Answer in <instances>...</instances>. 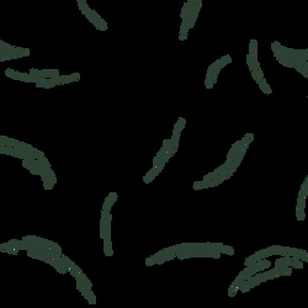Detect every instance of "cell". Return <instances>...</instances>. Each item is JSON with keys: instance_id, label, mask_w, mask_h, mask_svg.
<instances>
[{"instance_id": "7", "label": "cell", "mask_w": 308, "mask_h": 308, "mask_svg": "<svg viewBox=\"0 0 308 308\" xmlns=\"http://www.w3.org/2000/svg\"><path fill=\"white\" fill-rule=\"evenodd\" d=\"M238 288H239V291H240V292H243V294H246V292H249V291L252 290V287H250V285H249L248 280L242 281V282H240V285L238 286Z\"/></svg>"}, {"instance_id": "13", "label": "cell", "mask_w": 308, "mask_h": 308, "mask_svg": "<svg viewBox=\"0 0 308 308\" xmlns=\"http://www.w3.org/2000/svg\"><path fill=\"white\" fill-rule=\"evenodd\" d=\"M246 64L249 67V70H253V54H246Z\"/></svg>"}, {"instance_id": "16", "label": "cell", "mask_w": 308, "mask_h": 308, "mask_svg": "<svg viewBox=\"0 0 308 308\" xmlns=\"http://www.w3.org/2000/svg\"><path fill=\"white\" fill-rule=\"evenodd\" d=\"M194 189H195V190H201V189H202V181H195Z\"/></svg>"}, {"instance_id": "8", "label": "cell", "mask_w": 308, "mask_h": 308, "mask_svg": "<svg viewBox=\"0 0 308 308\" xmlns=\"http://www.w3.org/2000/svg\"><path fill=\"white\" fill-rule=\"evenodd\" d=\"M105 240V246H104V250L105 254L111 256L112 255V248H111V239H104Z\"/></svg>"}, {"instance_id": "15", "label": "cell", "mask_w": 308, "mask_h": 308, "mask_svg": "<svg viewBox=\"0 0 308 308\" xmlns=\"http://www.w3.org/2000/svg\"><path fill=\"white\" fill-rule=\"evenodd\" d=\"M156 264H157L156 260H154L152 256H149V258L146 259V265H147V266H152V265H156Z\"/></svg>"}, {"instance_id": "9", "label": "cell", "mask_w": 308, "mask_h": 308, "mask_svg": "<svg viewBox=\"0 0 308 308\" xmlns=\"http://www.w3.org/2000/svg\"><path fill=\"white\" fill-rule=\"evenodd\" d=\"M249 54H258V41L252 40L249 43Z\"/></svg>"}, {"instance_id": "4", "label": "cell", "mask_w": 308, "mask_h": 308, "mask_svg": "<svg viewBox=\"0 0 308 308\" xmlns=\"http://www.w3.org/2000/svg\"><path fill=\"white\" fill-rule=\"evenodd\" d=\"M156 170H157V168H152L146 174V176L143 178V181L146 182V184H149V182H152L154 179H156V176H157V174H156Z\"/></svg>"}, {"instance_id": "12", "label": "cell", "mask_w": 308, "mask_h": 308, "mask_svg": "<svg viewBox=\"0 0 308 308\" xmlns=\"http://www.w3.org/2000/svg\"><path fill=\"white\" fill-rule=\"evenodd\" d=\"M5 74H6V76H9V78H12V79H15V80L18 79V72L14 70V69H6V70H5Z\"/></svg>"}, {"instance_id": "5", "label": "cell", "mask_w": 308, "mask_h": 308, "mask_svg": "<svg viewBox=\"0 0 308 308\" xmlns=\"http://www.w3.org/2000/svg\"><path fill=\"white\" fill-rule=\"evenodd\" d=\"M277 276H291L292 268H275Z\"/></svg>"}, {"instance_id": "11", "label": "cell", "mask_w": 308, "mask_h": 308, "mask_svg": "<svg viewBox=\"0 0 308 308\" xmlns=\"http://www.w3.org/2000/svg\"><path fill=\"white\" fill-rule=\"evenodd\" d=\"M221 254L234 255V249H233V246H229V245H224V244H223L222 249H221Z\"/></svg>"}, {"instance_id": "1", "label": "cell", "mask_w": 308, "mask_h": 308, "mask_svg": "<svg viewBox=\"0 0 308 308\" xmlns=\"http://www.w3.org/2000/svg\"><path fill=\"white\" fill-rule=\"evenodd\" d=\"M116 200H117V194H116V192L109 194V196L105 198V202H104V206H102V211L110 212V211H111V207H112V205L115 204Z\"/></svg>"}, {"instance_id": "6", "label": "cell", "mask_w": 308, "mask_h": 308, "mask_svg": "<svg viewBox=\"0 0 308 308\" xmlns=\"http://www.w3.org/2000/svg\"><path fill=\"white\" fill-rule=\"evenodd\" d=\"M259 88H260V90L264 92V94H266V95H270L271 92H272V90H271V88L269 86V84L266 83V80H265V78L260 82V84H259Z\"/></svg>"}, {"instance_id": "14", "label": "cell", "mask_w": 308, "mask_h": 308, "mask_svg": "<svg viewBox=\"0 0 308 308\" xmlns=\"http://www.w3.org/2000/svg\"><path fill=\"white\" fill-rule=\"evenodd\" d=\"M238 291H239L238 288H233V287H230V286H229L227 294H228V296H229V297H233V296H236V295H237V292H238Z\"/></svg>"}, {"instance_id": "3", "label": "cell", "mask_w": 308, "mask_h": 308, "mask_svg": "<svg viewBox=\"0 0 308 308\" xmlns=\"http://www.w3.org/2000/svg\"><path fill=\"white\" fill-rule=\"evenodd\" d=\"M248 282H249V285H250L252 288L259 286L260 284H263V281H261V274L259 272V274H256V275L249 277V279H248Z\"/></svg>"}, {"instance_id": "17", "label": "cell", "mask_w": 308, "mask_h": 308, "mask_svg": "<svg viewBox=\"0 0 308 308\" xmlns=\"http://www.w3.org/2000/svg\"><path fill=\"white\" fill-rule=\"evenodd\" d=\"M70 78H72V80L74 82V80H78V79H80V75H79L78 73H73V74H70Z\"/></svg>"}, {"instance_id": "10", "label": "cell", "mask_w": 308, "mask_h": 308, "mask_svg": "<svg viewBox=\"0 0 308 308\" xmlns=\"http://www.w3.org/2000/svg\"><path fill=\"white\" fill-rule=\"evenodd\" d=\"M291 268L292 269H303V263L297 259V258H292V261H291Z\"/></svg>"}, {"instance_id": "2", "label": "cell", "mask_w": 308, "mask_h": 308, "mask_svg": "<svg viewBox=\"0 0 308 308\" xmlns=\"http://www.w3.org/2000/svg\"><path fill=\"white\" fill-rule=\"evenodd\" d=\"M261 274V281L263 282H266L269 280H274L277 277V274H276V270L275 269H269L266 271H263L260 272Z\"/></svg>"}]
</instances>
